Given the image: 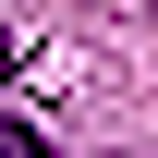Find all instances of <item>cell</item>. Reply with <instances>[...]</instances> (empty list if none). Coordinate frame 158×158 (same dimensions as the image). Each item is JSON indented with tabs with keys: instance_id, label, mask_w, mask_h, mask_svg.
<instances>
[{
	"instance_id": "6da1fadb",
	"label": "cell",
	"mask_w": 158,
	"mask_h": 158,
	"mask_svg": "<svg viewBox=\"0 0 158 158\" xmlns=\"http://www.w3.org/2000/svg\"><path fill=\"white\" fill-rule=\"evenodd\" d=\"M0 158H49V134H37L24 110H0Z\"/></svg>"
},
{
	"instance_id": "7a4b0ae2",
	"label": "cell",
	"mask_w": 158,
	"mask_h": 158,
	"mask_svg": "<svg viewBox=\"0 0 158 158\" xmlns=\"http://www.w3.org/2000/svg\"><path fill=\"white\" fill-rule=\"evenodd\" d=\"M0 85H12V24H0Z\"/></svg>"
}]
</instances>
